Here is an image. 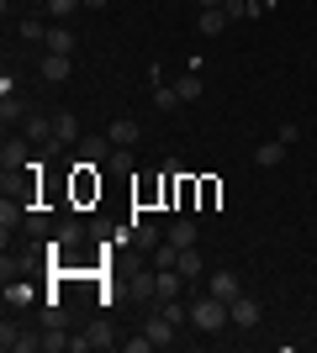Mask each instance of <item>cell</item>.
Segmentation results:
<instances>
[{
  "label": "cell",
  "instance_id": "obj_12",
  "mask_svg": "<svg viewBox=\"0 0 317 353\" xmlns=\"http://www.w3.org/2000/svg\"><path fill=\"white\" fill-rule=\"evenodd\" d=\"M69 69H75V63L64 59V53H48V59H43V79H48V85H64V79H69Z\"/></svg>",
  "mask_w": 317,
  "mask_h": 353
},
{
  "label": "cell",
  "instance_id": "obj_3",
  "mask_svg": "<svg viewBox=\"0 0 317 353\" xmlns=\"http://www.w3.org/2000/svg\"><path fill=\"white\" fill-rule=\"evenodd\" d=\"M143 332H148V343H153V348H169V343H180V327L169 322L164 311H153L148 322H143Z\"/></svg>",
  "mask_w": 317,
  "mask_h": 353
},
{
  "label": "cell",
  "instance_id": "obj_4",
  "mask_svg": "<svg viewBox=\"0 0 317 353\" xmlns=\"http://www.w3.org/2000/svg\"><path fill=\"white\" fill-rule=\"evenodd\" d=\"M227 316H233V327L249 332V327H259V301L254 295H233V301H227Z\"/></svg>",
  "mask_w": 317,
  "mask_h": 353
},
{
  "label": "cell",
  "instance_id": "obj_32",
  "mask_svg": "<svg viewBox=\"0 0 317 353\" xmlns=\"http://www.w3.org/2000/svg\"><path fill=\"white\" fill-rule=\"evenodd\" d=\"M106 6H111V0H85V11H106Z\"/></svg>",
  "mask_w": 317,
  "mask_h": 353
},
{
  "label": "cell",
  "instance_id": "obj_13",
  "mask_svg": "<svg viewBox=\"0 0 317 353\" xmlns=\"http://www.w3.org/2000/svg\"><path fill=\"white\" fill-rule=\"evenodd\" d=\"M85 348H117V332H111V322H90V327H85Z\"/></svg>",
  "mask_w": 317,
  "mask_h": 353
},
{
  "label": "cell",
  "instance_id": "obj_2",
  "mask_svg": "<svg viewBox=\"0 0 317 353\" xmlns=\"http://www.w3.org/2000/svg\"><path fill=\"white\" fill-rule=\"evenodd\" d=\"M27 148H32L27 137H6V148H0V169H6V185L27 174Z\"/></svg>",
  "mask_w": 317,
  "mask_h": 353
},
{
  "label": "cell",
  "instance_id": "obj_24",
  "mask_svg": "<svg viewBox=\"0 0 317 353\" xmlns=\"http://www.w3.org/2000/svg\"><path fill=\"white\" fill-rule=\"evenodd\" d=\"M6 301H11V306H27V301H32V285L27 280H6Z\"/></svg>",
  "mask_w": 317,
  "mask_h": 353
},
{
  "label": "cell",
  "instance_id": "obj_21",
  "mask_svg": "<svg viewBox=\"0 0 317 353\" xmlns=\"http://www.w3.org/2000/svg\"><path fill=\"white\" fill-rule=\"evenodd\" d=\"M180 105V90L175 85H153V111H175Z\"/></svg>",
  "mask_w": 317,
  "mask_h": 353
},
{
  "label": "cell",
  "instance_id": "obj_6",
  "mask_svg": "<svg viewBox=\"0 0 317 353\" xmlns=\"http://www.w3.org/2000/svg\"><path fill=\"white\" fill-rule=\"evenodd\" d=\"M206 290L222 295V301H233V295H243V280L233 274V269H217V274H206Z\"/></svg>",
  "mask_w": 317,
  "mask_h": 353
},
{
  "label": "cell",
  "instance_id": "obj_14",
  "mask_svg": "<svg viewBox=\"0 0 317 353\" xmlns=\"http://www.w3.org/2000/svg\"><path fill=\"white\" fill-rule=\"evenodd\" d=\"M180 285H185L180 269H159V301H180Z\"/></svg>",
  "mask_w": 317,
  "mask_h": 353
},
{
  "label": "cell",
  "instance_id": "obj_7",
  "mask_svg": "<svg viewBox=\"0 0 317 353\" xmlns=\"http://www.w3.org/2000/svg\"><path fill=\"white\" fill-rule=\"evenodd\" d=\"M27 117H32V105L21 95H0V127H21Z\"/></svg>",
  "mask_w": 317,
  "mask_h": 353
},
{
  "label": "cell",
  "instance_id": "obj_17",
  "mask_svg": "<svg viewBox=\"0 0 317 353\" xmlns=\"http://www.w3.org/2000/svg\"><path fill=\"white\" fill-rule=\"evenodd\" d=\"M164 237L175 243V248H196V221H185V216H180V221H175V227L164 232Z\"/></svg>",
  "mask_w": 317,
  "mask_h": 353
},
{
  "label": "cell",
  "instance_id": "obj_16",
  "mask_svg": "<svg viewBox=\"0 0 317 353\" xmlns=\"http://www.w3.org/2000/svg\"><path fill=\"white\" fill-rule=\"evenodd\" d=\"M111 153H117L111 137H85V159H90V163H111Z\"/></svg>",
  "mask_w": 317,
  "mask_h": 353
},
{
  "label": "cell",
  "instance_id": "obj_8",
  "mask_svg": "<svg viewBox=\"0 0 317 353\" xmlns=\"http://www.w3.org/2000/svg\"><path fill=\"white\" fill-rule=\"evenodd\" d=\"M286 148H291V143L270 137V143H259V148H254V163H259V169H280V163H286Z\"/></svg>",
  "mask_w": 317,
  "mask_h": 353
},
{
  "label": "cell",
  "instance_id": "obj_30",
  "mask_svg": "<svg viewBox=\"0 0 317 353\" xmlns=\"http://www.w3.org/2000/svg\"><path fill=\"white\" fill-rule=\"evenodd\" d=\"M275 137H280V143H296V137H302V127H291V121H280V127H275Z\"/></svg>",
  "mask_w": 317,
  "mask_h": 353
},
{
  "label": "cell",
  "instance_id": "obj_10",
  "mask_svg": "<svg viewBox=\"0 0 317 353\" xmlns=\"http://www.w3.org/2000/svg\"><path fill=\"white\" fill-rule=\"evenodd\" d=\"M53 143H79V117L75 111H59V117H53Z\"/></svg>",
  "mask_w": 317,
  "mask_h": 353
},
{
  "label": "cell",
  "instance_id": "obj_26",
  "mask_svg": "<svg viewBox=\"0 0 317 353\" xmlns=\"http://www.w3.org/2000/svg\"><path fill=\"white\" fill-rule=\"evenodd\" d=\"M85 0H48V11H53V21H64V16H75Z\"/></svg>",
  "mask_w": 317,
  "mask_h": 353
},
{
  "label": "cell",
  "instance_id": "obj_23",
  "mask_svg": "<svg viewBox=\"0 0 317 353\" xmlns=\"http://www.w3.org/2000/svg\"><path fill=\"white\" fill-rule=\"evenodd\" d=\"M222 11H227V21H243V16L259 11V0H222Z\"/></svg>",
  "mask_w": 317,
  "mask_h": 353
},
{
  "label": "cell",
  "instance_id": "obj_5",
  "mask_svg": "<svg viewBox=\"0 0 317 353\" xmlns=\"http://www.w3.org/2000/svg\"><path fill=\"white\" fill-rule=\"evenodd\" d=\"M43 43H48V53H64V59H75L79 37H75V32H69V27H64V21H53V27H48V37H43Z\"/></svg>",
  "mask_w": 317,
  "mask_h": 353
},
{
  "label": "cell",
  "instance_id": "obj_18",
  "mask_svg": "<svg viewBox=\"0 0 317 353\" xmlns=\"http://www.w3.org/2000/svg\"><path fill=\"white\" fill-rule=\"evenodd\" d=\"M16 221H21V201L6 195V201H0V237H6V243H11V227H16Z\"/></svg>",
  "mask_w": 317,
  "mask_h": 353
},
{
  "label": "cell",
  "instance_id": "obj_20",
  "mask_svg": "<svg viewBox=\"0 0 317 353\" xmlns=\"http://www.w3.org/2000/svg\"><path fill=\"white\" fill-rule=\"evenodd\" d=\"M133 237H137V248H143V253H153L159 243H164V237H159V227H148V221H137V227H133Z\"/></svg>",
  "mask_w": 317,
  "mask_h": 353
},
{
  "label": "cell",
  "instance_id": "obj_27",
  "mask_svg": "<svg viewBox=\"0 0 317 353\" xmlns=\"http://www.w3.org/2000/svg\"><path fill=\"white\" fill-rule=\"evenodd\" d=\"M16 32H21L27 43H37V37H48V27H43V21H32V16H27V21H16Z\"/></svg>",
  "mask_w": 317,
  "mask_h": 353
},
{
  "label": "cell",
  "instance_id": "obj_15",
  "mask_svg": "<svg viewBox=\"0 0 317 353\" xmlns=\"http://www.w3.org/2000/svg\"><path fill=\"white\" fill-rule=\"evenodd\" d=\"M175 269H180L185 280H201V274H206V264H201V253H196V248H180V259H175Z\"/></svg>",
  "mask_w": 317,
  "mask_h": 353
},
{
  "label": "cell",
  "instance_id": "obj_22",
  "mask_svg": "<svg viewBox=\"0 0 317 353\" xmlns=\"http://www.w3.org/2000/svg\"><path fill=\"white\" fill-rule=\"evenodd\" d=\"M227 27V11L217 6V11H201V37H217V32Z\"/></svg>",
  "mask_w": 317,
  "mask_h": 353
},
{
  "label": "cell",
  "instance_id": "obj_1",
  "mask_svg": "<svg viewBox=\"0 0 317 353\" xmlns=\"http://www.w3.org/2000/svg\"><path fill=\"white\" fill-rule=\"evenodd\" d=\"M191 327H196V332H222V327H233V316H227V301L222 295H196V301H191Z\"/></svg>",
  "mask_w": 317,
  "mask_h": 353
},
{
  "label": "cell",
  "instance_id": "obj_11",
  "mask_svg": "<svg viewBox=\"0 0 317 353\" xmlns=\"http://www.w3.org/2000/svg\"><path fill=\"white\" fill-rule=\"evenodd\" d=\"M106 137H111L117 148H133V143H137V121H133V117H117L111 127H106Z\"/></svg>",
  "mask_w": 317,
  "mask_h": 353
},
{
  "label": "cell",
  "instance_id": "obj_31",
  "mask_svg": "<svg viewBox=\"0 0 317 353\" xmlns=\"http://www.w3.org/2000/svg\"><path fill=\"white\" fill-rule=\"evenodd\" d=\"M27 232H37V237L48 232V216H43V211H32V216H27Z\"/></svg>",
  "mask_w": 317,
  "mask_h": 353
},
{
  "label": "cell",
  "instance_id": "obj_19",
  "mask_svg": "<svg viewBox=\"0 0 317 353\" xmlns=\"http://www.w3.org/2000/svg\"><path fill=\"white\" fill-rule=\"evenodd\" d=\"M69 348V332L59 327V316H48V338H43V353H64Z\"/></svg>",
  "mask_w": 317,
  "mask_h": 353
},
{
  "label": "cell",
  "instance_id": "obj_28",
  "mask_svg": "<svg viewBox=\"0 0 317 353\" xmlns=\"http://www.w3.org/2000/svg\"><path fill=\"white\" fill-rule=\"evenodd\" d=\"M111 169H122V174H127V169H133V148H117V153H111Z\"/></svg>",
  "mask_w": 317,
  "mask_h": 353
},
{
  "label": "cell",
  "instance_id": "obj_29",
  "mask_svg": "<svg viewBox=\"0 0 317 353\" xmlns=\"http://www.w3.org/2000/svg\"><path fill=\"white\" fill-rule=\"evenodd\" d=\"M122 348H127V353H148L153 343H148V332H137V338H127V343H122Z\"/></svg>",
  "mask_w": 317,
  "mask_h": 353
},
{
  "label": "cell",
  "instance_id": "obj_33",
  "mask_svg": "<svg viewBox=\"0 0 317 353\" xmlns=\"http://www.w3.org/2000/svg\"><path fill=\"white\" fill-rule=\"evenodd\" d=\"M196 6H201V11H217V6H222V0H196Z\"/></svg>",
  "mask_w": 317,
  "mask_h": 353
},
{
  "label": "cell",
  "instance_id": "obj_34",
  "mask_svg": "<svg viewBox=\"0 0 317 353\" xmlns=\"http://www.w3.org/2000/svg\"><path fill=\"white\" fill-rule=\"evenodd\" d=\"M32 6H48V0H32Z\"/></svg>",
  "mask_w": 317,
  "mask_h": 353
},
{
  "label": "cell",
  "instance_id": "obj_25",
  "mask_svg": "<svg viewBox=\"0 0 317 353\" xmlns=\"http://www.w3.org/2000/svg\"><path fill=\"white\" fill-rule=\"evenodd\" d=\"M175 90H180V101H201V90H206V85H201V74H185Z\"/></svg>",
  "mask_w": 317,
  "mask_h": 353
},
{
  "label": "cell",
  "instance_id": "obj_9",
  "mask_svg": "<svg viewBox=\"0 0 317 353\" xmlns=\"http://www.w3.org/2000/svg\"><path fill=\"white\" fill-rule=\"evenodd\" d=\"M21 137H27V143H48V137H53V121H48L43 111H32V117L21 121Z\"/></svg>",
  "mask_w": 317,
  "mask_h": 353
}]
</instances>
